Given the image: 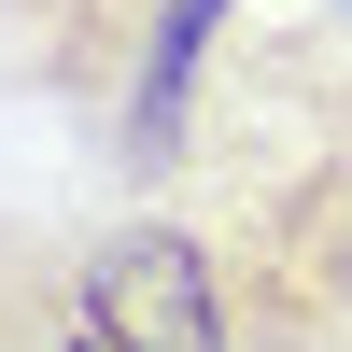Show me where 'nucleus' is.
Instances as JSON below:
<instances>
[{
    "label": "nucleus",
    "instance_id": "f257e3e1",
    "mask_svg": "<svg viewBox=\"0 0 352 352\" xmlns=\"http://www.w3.org/2000/svg\"><path fill=\"white\" fill-rule=\"evenodd\" d=\"M155 212L197 226L240 352H352V28L268 14L212 56L197 141Z\"/></svg>",
    "mask_w": 352,
    "mask_h": 352
},
{
    "label": "nucleus",
    "instance_id": "f03ea898",
    "mask_svg": "<svg viewBox=\"0 0 352 352\" xmlns=\"http://www.w3.org/2000/svg\"><path fill=\"white\" fill-rule=\"evenodd\" d=\"M254 28V0H0V85L85 127V155L169 197L212 99V56Z\"/></svg>",
    "mask_w": 352,
    "mask_h": 352
},
{
    "label": "nucleus",
    "instance_id": "7ed1b4c3",
    "mask_svg": "<svg viewBox=\"0 0 352 352\" xmlns=\"http://www.w3.org/2000/svg\"><path fill=\"white\" fill-rule=\"evenodd\" d=\"M71 324L99 338V352H240L226 282H212V254H197L184 212H127V226H99V240L71 254Z\"/></svg>",
    "mask_w": 352,
    "mask_h": 352
},
{
    "label": "nucleus",
    "instance_id": "20e7f679",
    "mask_svg": "<svg viewBox=\"0 0 352 352\" xmlns=\"http://www.w3.org/2000/svg\"><path fill=\"white\" fill-rule=\"evenodd\" d=\"M71 338V254L28 212H0V352H56Z\"/></svg>",
    "mask_w": 352,
    "mask_h": 352
}]
</instances>
